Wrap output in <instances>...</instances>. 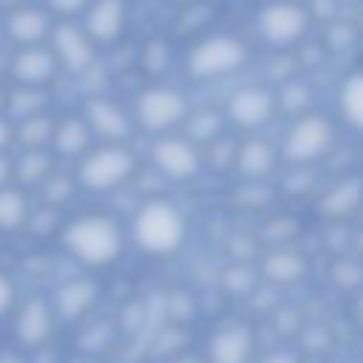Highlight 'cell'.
Wrapping results in <instances>:
<instances>
[{
    "mask_svg": "<svg viewBox=\"0 0 363 363\" xmlns=\"http://www.w3.org/2000/svg\"><path fill=\"white\" fill-rule=\"evenodd\" d=\"M96 119H99V125H105V128H111V122H116V113L113 111H108V108H96V113H94Z\"/></svg>",
    "mask_w": 363,
    "mask_h": 363,
    "instance_id": "obj_16",
    "label": "cell"
},
{
    "mask_svg": "<svg viewBox=\"0 0 363 363\" xmlns=\"http://www.w3.org/2000/svg\"><path fill=\"white\" fill-rule=\"evenodd\" d=\"M306 11L298 3H269L258 14V28L269 43H292L306 31Z\"/></svg>",
    "mask_w": 363,
    "mask_h": 363,
    "instance_id": "obj_2",
    "label": "cell"
},
{
    "mask_svg": "<svg viewBox=\"0 0 363 363\" xmlns=\"http://www.w3.org/2000/svg\"><path fill=\"white\" fill-rule=\"evenodd\" d=\"M17 332H20V337H23L26 343H37V340L48 332V315H45V309H43L40 303L28 306V309L23 312V318H20Z\"/></svg>",
    "mask_w": 363,
    "mask_h": 363,
    "instance_id": "obj_7",
    "label": "cell"
},
{
    "mask_svg": "<svg viewBox=\"0 0 363 363\" xmlns=\"http://www.w3.org/2000/svg\"><path fill=\"white\" fill-rule=\"evenodd\" d=\"M45 133H48V122L40 119V116H28L26 125L20 128V136H23L26 142H43Z\"/></svg>",
    "mask_w": 363,
    "mask_h": 363,
    "instance_id": "obj_11",
    "label": "cell"
},
{
    "mask_svg": "<svg viewBox=\"0 0 363 363\" xmlns=\"http://www.w3.org/2000/svg\"><path fill=\"white\" fill-rule=\"evenodd\" d=\"M23 196L20 193H0V224L3 227H17L23 221Z\"/></svg>",
    "mask_w": 363,
    "mask_h": 363,
    "instance_id": "obj_8",
    "label": "cell"
},
{
    "mask_svg": "<svg viewBox=\"0 0 363 363\" xmlns=\"http://www.w3.org/2000/svg\"><path fill=\"white\" fill-rule=\"evenodd\" d=\"M6 139H9V128L6 122H0V145H6Z\"/></svg>",
    "mask_w": 363,
    "mask_h": 363,
    "instance_id": "obj_18",
    "label": "cell"
},
{
    "mask_svg": "<svg viewBox=\"0 0 363 363\" xmlns=\"http://www.w3.org/2000/svg\"><path fill=\"white\" fill-rule=\"evenodd\" d=\"M179 3H190V0H179Z\"/></svg>",
    "mask_w": 363,
    "mask_h": 363,
    "instance_id": "obj_19",
    "label": "cell"
},
{
    "mask_svg": "<svg viewBox=\"0 0 363 363\" xmlns=\"http://www.w3.org/2000/svg\"><path fill=\"white\" fill-rule=\"evenodd\" d=\"M51 51L57 57V62H62L71 71H82L91 62L94 54V40L85 34V28H79L74 20H60L51 26Z\"/></svg>",
    "mask_w": 363,
    "mask_h": 363,
    "instance_id": "obj_3",
    "label": "cell"
},
{
    "mask_svg": "<svg viewBox=\"0 0 363 363\" xmlns=\"http://www.w3.org/2000/svg\"><path fill=\"white\" fill-rule=\"evenodd\" d=\"M6 176H9V162H6V159H0V184L6 182Z\"/></svg>",
    "mask_w": 363,
    "mask_h": 363,
    "instance_id": "obj_17",
    "label": "cell"
},
{
    "mask_svg": "<svg viewBox=\"0 0 363 363\" xmlns=\"http://www.w3.org/2000/svg\"><path fill=\"white\" fill-rule=\"evenodd\" d=\"M173 99L167 94H153L145 99V116L147 119H162V116H170L173 113Z\"/></svg>",
    "mask_w": 363,
    "mask_h": 363,
    "instance_id": "obj_10",
    "label": "cell"
},
{
    "mask_svg": "<svg viewBox=\"0 0 363 363\" xmlns=\"http://www.w3.org/2000/svg\"><path fill=\"white\" fill-rule=\"evenodd\" d=\"M43 6H45L54 17H60V20H71V17H77V14L85 11L88 0H45Z\"/></svg>",
    "mask_w": 363,
    "mask_h": 363,
    "instance_id": "obj_9",
    "label": "cell"
},
{
    "mask_svg": "<svg viewBox=\"0 0 363 363\" xmlns=\"http://www.w3.org/2000/svg\"><path fill=\"white\" fill-rule=\"evenodd\" d=\"M57 145H60L62 150H71V147L82 145V128H79L77 122H65V125L60 128V133H57Z\"/></svg>",
    "mask_w": 363,
    "mask_h": 363,
    "instance_id": "obj_12",
    "label": "cell"
},
{
    "mask_svg": "<svg viewBox=\"0 0 363 363\" xmlns=\"http://www.w3.org/2000/svg\"><path fill=\"white\" fill-rule=\"evenodd\" d=\"M128 23L125 0H88L82 11V28L94 43H113Z\"/></svg>",
    "mask_w": 363,
    "mask_h": 363,
    "instance_id": "obj_4",
    "label": "cell"
},
{
    "mask_svg": "<svg viewBox=\"0 0 363 363\" xmlns=\"http://www.w3.org/2000/svg\"><path fill=\"white\" fill-rule=\"evenodd\" d=\"M51 26H54V14L40 3H17L0 20L3 34L17 45H37L48 40Z\"/></svg>",
    "mask_w": 363,
    "mask_h": 363,
    "instance_id": "obj_1",
    "label": "cell"
},
{
    "mask_svg": "<svg viewBox=\"0 0 363 363\" xmlns=\"http://www.w3.org/2000/svg\"><path fill=\"white\" fill-rule=\"evenodd\" d=\"M0 40H3V28H0Z\"/></svg>",
    "mask_w": 363,
    "mask_h": 363,
    "instance_id": "obj_20",
    "label": "cell"
},
{
    "mask_svg": "<svg viewBox=\"0 0 363 363\" xmlns=\"http://www.w3.org/2000/svg\"><path fill=\"white\" fill-rule=\"evenodd\" d=\"M54 71H57V57L43 43L20 45V51L11 60V74L20 85H43L54 77Z\"/></svg>",
    "mask_w": 363,
    "mask_h": 363,
    "instance_id": "obj_6",
    "label": "cell"
},
{
    "mask_svg": "<svg viewBox=\"0 0 363 363\" xmlns=\"http://www.w3.org/2000/svg\"><path fill=\"white\" fill-rule=\"evenodd\" d=\"M9 301H11V284L0 275V312L9 306Z\"/></svg>",
    "mask_w": 363,
    "mask_h": 363,
    "instance_id": "obj_15",
    "label": "cell"
},
{
    "mask_svg": "<svg viewBox=\"0 0 363 363\" xmlns=\"http://www.w3.org/2000/svg\"><path fill=\"white\" fill-rule=\"evenodd\" d=\"M349 105L363 116V79H357V82L349 85Z\"/></svg>",
    "mask_w": 363,
    "mask_h": 363,
    "instance_id": "obj_13",
    "label": "cell"
},
{
    "mask_svg": "<svg viewBox=\"0 0 363 363\" xmlns=\"http://www.w3.org/2000/svg\"><path fill=\"white\" fill-rule=\"evenodd\" d=\"M40 167H43V156H28V159H26V164L20 167V173H23V176H28L31 170H34V173H40Z\"/></svg>",
    "mask_w": 363,
    "mask_h": 363,
    "instance_id": "obj_14",
    "label": "cell"
},
{
    "mask_svg": "<svg viewBox=\"0 0 363 363\" xmlns=\"http://www.w3.org/2000/svg\"><path fill=\"white\" fill-rule=\"evenodd\" d=\"M247 48L241 40L235 37H210L201 45H196L190 65L196 74H218V71H230L238 62H244Z\"/></svg>",
    "mask_w": 363,
    "mask_h": 363,
    "instance_id": "obj_5",
    "label": "cell"
}]
</instances>
